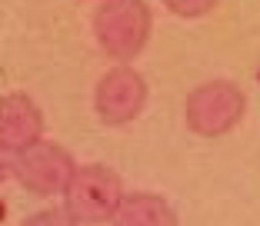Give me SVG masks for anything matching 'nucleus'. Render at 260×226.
I'll return each instance as SVG.
<instances>
[{
  "label": "nucleus",
  "instance_id": "obj_1",
  "mask_svg": "<svg viewBox=\"0 0 260 226\" xmlns=\"http://www.w3.org/2000/svg\"><path fill=\"white\" fill-rule=\"evenodd\" d=\"M153 17L144 0H104L93 17V37L100 50L114 57L117 63H127L140 57L150 40Z\"/></svg>",
  "mask_w": 260,
  "mask_h": 226
},
{
  "label": "nucleus",
  "instance_id": "obj_2",
  "mask_svg": "<svg viewBox=\"0 0 260 226\" xmlns=\"http://www.w3.org/2000/svg\"><path fill=\"white\" fill-rule=\"evenodd\" d=\"M120 200H123L120 176L107 163L77 166L70 186L63 190V210L80 226H100L107 219H114Z\"/></svg>",
  "mask_w": 260,
  "mask_h": 226
},
{
  "label": "nucleus",
  "instance_id": "obj_3",
  "mask_svg": "<svg viewBox=\"0 0 260 226\" xmlns=\"http://www.w3.org/2000/svg\"><path fill=\"white\" fill-rule=\"evenodd\" d=\"M247 97L234 80H207L187 97V127L197 136H223L244 120Z\"/></svg>",
  "mask_w": 260,
  "mask_h": 226
},
{
  "label": "nucleus",
  "instance_id": "obj_4",
  "mask_svg": "<svg viewBox=\"0 0 260 226\" xmlns=\"http://www.w3.org/2000/svg\"><path fill=\"white\" fill-rule=\"evenodd\" d=\"M77 173V163L60 143L40 140L30 150H23L14 157V176L23 190H30L37 196H54L70 186Z\"/></svg>",
  "mask_w": 260,
  "mask_h": 226
},
{
  "label": "nucleus",
  "instance_id": "obj_5",
  "mask_svg": "<svg viewBox=\"0 0 260 226\" xmlns=\"http://www.w3.org/2000/svg\"><path fill=\"white\" fill-rule=\"evenodd\" d=\"M147 80L134 67H114L93 87V110L107 127H127L147 106Z\"/></svg>",
  "mask_w": 260,
  "mask_h": 226
},
{
  "label": "nucleus",
  "instance_id": "obj_6",
  "mask_svg": "<svg viewBox=\"0 0 260 226\" xmlns=\"http://www.w3.org/2000/svg\"><path fill=\"white\" fill-rule=\"evenodd\" d=\"M44 140V113L27 93H7L0 100V146L4 153H23Z\"/></svg>",
  "mask_w": 260,
  "mask_h": 226
},
{
  "label": "nucleus",
  "instance_id": "obj_7",
  "mask_svg": "<svg viewBox=\"0 0 260 226\" xmlns=\"http://www.w3.org/2000/svg\"><path fill=\"white\" fill-rule=\"evenodd\" d=\"M110 226H177V213L160 193H127Z\"/></svg>",
  "mask_w": 260,
  "mask_h": 226
},
{
  "label": "nucleus",
  "instance_id": "obj_8",
  "mask_svg": "<svg viewBox=\"0 0 260 226\" xmlns=\"http://www.w3.org/2000/svg\"><path fill=\"white\" fill-rule=\"evenodd\" d=\"M214 4H217V0H164V7H167L170 14L184 17V20H197V17L210 14Z\"/></svg>",
  "mask_w": 260,
  "mask_h": 226
},
{
  "label": "nucleus",
  "instance_id": "obj_9",
  "mask_svg": "<svg viewBox=\"0 0 260 226\" xmlns=\"http://www.w3.org/2000/svg\"><path fill=\"white\" fill-rule=\"evenodd\" d=\"M20 226H77V219L70 216L67 210H57V206H50V210L30 213V216L23 219Z\"/></svg>",
  "mask_w": 260,
  "mask_h": 226
}]
</instances>
